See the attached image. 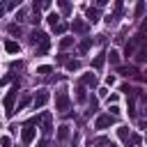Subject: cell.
Returning <instances> with one entry per match:
<instances>
[{
    "label": "cell",
    "mask_w": 147,
    "mask_h": 147,
    "mask_svg": "<svg viewBox=\"0 0 147 147\" xmlns=\"http://www.w3.org/2000/svg\"><path fill=\"white\" fill-rule=\"evenodd\" d=\"M30 41H32L37 55H44V53L48 51V46H51V37H48L46 32H41V30H34V32L30 34Z\"/></svg>",
    "instance_id": "1"
},
{
    "label": "cell",
    "mask_w": 147,
    "mask_h": 147,
    "mask_svg": "<svg viewBox=\"0 0 147 147\" xmlns=\"http://www.w3.org/2000/svg\"><path fill=\"white\" fill-rule=\"evenodd\" d=\"M34 124H37V117H32V119H28V122L23 124V131H21V140H23V145H30V142L34 140V133H37Z\"/></svg>",
    "instance_id": "2"
},
{
    "label": "cell",
    "mask_w": 147,
    "mask_h": 147,
    "mask_svg": "<svg viewBox=\"0 0 147 147\" xmlns=\"http://www.w3.org/2000/svg\"><path fill=\"white\" fill-rule=\"evenodd\" d=\"M16 94H18V83H14V85H11V90H9V92H7V96H5V115H7V117H11V115H14V110H16V108H14Z\"/></svg>",
    "instance_id": "3"
},
{
    "label": "cell",
    "mask_w": 147,
    "mask_h": 147,
    "mask_svg": "<svg viewBox=\"0 0 147 147\" xmlns=\"http://www.w3.org/2000/svg\"><path fill=\"white\" fill-rule=\"evenodd\" d=\"M55 110H57V113L69 110V92H67L64 87L55 92Z\"/></svg>",
    "instance_id": "4"
},
{
    "label": "cell",
    "mask_w": 147,
    "mask_h": 147,
    "mask_svg": "<svg viewBox=\"0 0 147 147\" xmlns=\"http://www.w3.org/2000/svg\"><path fill=\"white\" fill-rule=\"evenodd\" d=\"M122 11H124V2H122V0H115V7H113V11L106 16V23H108V25L117 23V21H119V16H122Z\"/></svg>",
    "instance_id": "5"
},
{
    "label": "cell",
    "mask_w": 147,
    "mask_h": 147,
    "mask_svg": "<svg viewBox=\"0 0 147 147\" xmlns=\"http://www.w3.org/2000/svg\"><path fill=\"white\" fill-rule=\"evenodd\" d=\"M37 119L41 122V133H44V136H51V133H53V115H51V113H41Z\"/></svg>",
    "instance_id": "6"
},
{
    "label": "cell",
    "mask_w": 147,
    "mask_h": 147,
    "mask_svg": "<svg viewBox=\"0 0 147 147\" xmlns=\"http://www.w3.org/2000/svg\"><path fill=\"white\" fill-rule=\"evenodd\" d=\"M71 30H74L76 34H87L90 23H87V21H83V18H74V21H71Z\"/></svg>",
    "instance_id": "7"
},
{
    "label": "cell",
    "mask_w": 147,
    "mask_h": 147,
    "mask_svg": "<svg viewBox=\"0 0 147 147\" xmlns=\"http://www.w3.org/2000/svg\"><path fill=\"white\" fill-rule=\"evenodd\" d=\"M46 103H48V92H46V90H39V92L34 94V99H32V106H34V108H44Z\"/></svg>",
    "instance_id": "8"
},
{
    "label": "cell",
    "mask_w": 147,
    "mask_h": 147,
    "mask_svg": "<svg viewBox=\"0 0 147 147\" xmlns=\"http://www.w3.org/2000/svg\"><path fill=\"white\" fill-rule=\"evenodd\" d=\"M110 124H115V117H113V115H99L96 122H94L96 129H108Z\"/></svg>",
    "instance_id": "9"
},
{
    "label": "cell",
    "mask_w": 147,
    "mask_h": 147,
    "mask_svg": "<svg viewBox=\"0 0 147 147\" xmlns=\"http://www.w3.org/2000/svg\"><path fill=\"white\" fill-rule=\"evenodd\" d=\"M80 85H85V87H92V90H94V87L99 85V80H96V76L90 71V74H83V76H80Z\"/></svg>",
    "instance_id": "10"
},
{
    "label": "cell",
    "mask_w": 147,
    "mask_h": 147,
    "mask_svg": "<svg viewBox=\"0 0 147 147\" xmlns=\"http://www.w3.org/2000/svg\"><path fill=\"white\" fill-rule=\"evenodd\" d=\"M99 16H101L99 7H87V9H85V18H87V23H96Z\"/></svg>",
    "instance_id": "11"
},
{
    "label": "cell",
    "mask_w": 147,
    "mask_h": 147,
    "mask_svg": "<svg viewBox=\"0 0 147 147\" xmlns=\"http://www.w3.org/2000/svg\"><path fill=\"white\" fill-rule=\"evenodd\" d=\"M67 138H69V124H62V126L57 129V140H60V142H64Z\"/></svg>",
    "instance_id": "12"
},
{
    "label": "cell",
    "mask_w": 147,
    "mask_h": 147,
    "mask_svg": "<svg viewBox=\"0 0 147 147\" xmlns=\"http://www.w3.org/2000/svg\"><path fill=\"white\" fill-rule=\"evenodd\" d=\"M57 5H60V11H62L64 16L71 14V2H69V0H57Z\"/></svg>",
    "instance_id": "13"
},
{
    "label": "cell",
    "mask_w": 147,
    "mask_h": 147,
    "mask_svg": "<svg viewBox=\"0 0 147 147\" xmlns=\"http://www.w3.org/2000/svg\"><path fill=\"white\" fill-rule=\"evenodd\" d=\"M39 11H41V9H37V7H32V16L28 18V21H30L32 25H39V21H41V14H39Z\"/></svg>",
    "instance_id": "14"
},
{
    "label": "cell",
    "mask_w": 147,
    "mask_h": 147,
    "mask_svg": "<svg viewBox=\"0 0 147 147\" xmlns=\"http://www.w3.org/2000/svg\"><path fill=\"white\" fill-rule=\"evenodd\" d=\"M90 46H92V39H90V37H85V39L78 44V51H80V53H87V51H90Z\"/></svg>",
    "instance_id": "15"
},
{
    "label": "cell",
    "mask_w": 147,
    "mask_h": 147,
    "mask_svg": "<svg viewBox=\"0 0 147 147\" xmlns=\"http://www.w3.org/2000/svg\"><path fill=\"white\" fill-rule=\"evenodd\" d=\"M103 62H106V53L96 55V57L92 60V67H94V69H101V67H103Z\"/></svg>",
    "instance_id": "16"
},
{
    "label": "cell",
    "mask_w": 147,
    "mask_h": 147,
    "mask_svg": "<svg viewBox=\"0 0 147 147\" xmlns=\"http://www.w3.org/2000/svg\"><path fill=\"white\" fill-rule=\"evenodd\" d=\"M67 71H78L80 69V60H67Z\"/></svg>",
    "instance_id": "17"
},
{
    "label": "cell",
    "mask_w": 147,
    "mask_h": 147,
    "mask_svg": "<svg viewBox=\"0 0 147 147\" xmlns=\"http://www.w3.org/2000/svg\"><path fill=\"white\" fill-rule=\"evenodd\" d=\"M117 136H119V140H122V142H129V136H131V133H129V129H126V126H119V129H117Z\"/></svg>",
    "instance_id": "18"
},
{
    "label": "cell",
    "mask_w": 147,
    "mask_h": 147,
    "mask_svg": "<svg viewBox=\"0 0 147 147\" xmlns=\"http://www.w3.org/2000/svg\"><path fill=\"white\" fill-rule=\"evenodd\" d=\"M71 44H74V37H62L60 39V51H67Z\"/></svg>",
    "instance_id": "19"
},
{
    "label": "cell",
    "mask_w": 147,
    "mask_h": 147,
    "mask_svg": "<svg viewBox=\"0 0 147 147\" xmlns=\"http://www.w3.org/2000/svg\"><path fill=\"white\" fill-rule=\"evenodd\" d=\"M51 2H53V0H34V2H32V7H37V9H48V7H51Z\"/></svg>",
    "instance_id": "20"
},
{
    "label": "cell",
    "mask_w": 147,
    "mask_h": 147,
    "mask_svg": "<svg viewBox=\"0 0 147 147\" xmlns=\"http://www.w3.org/2000/svg\"><path fill=\"white\" fill-rule=\"evenodd\" d=\"M133 14H136V18H140V16L145 14V0H138V5H136V11H133Z\"/></svg>",
    "instance_id": "21"
},
{
    "label": "cell",
    "mask_w": 147,
    "mask_h": 147,
    "mask_svg": "<svg viewBox=\"0 0 147 147\" xmlns=\"http://www.w3.org/2000/svg\"><path fill=\"white\" fill-rule=\"evenodd\" d=\"M76 99H78V101H85V99H87V94H85V85H78V87H76Z\"/></svg>",
    "instance_id": "22"
},
{
    "label": "cell",
    "mask_w": 147,
    "mask_h": 147,
    "mask_svg": "<svg viewBox=\"0 0 147 147\" xmlns=\"http://www.w3.org/2000/svg\"><path fill=\"white\" fill-rule=\"evenodd\" d=\"M5 48H7V53H18V44L16 41H5Z\"/></svg>",
    "instance_id": "23"
},
{
    "label": "cell",
    "mask_w": 147,
    "mask_h": 147,
    "mask_svg": "<svg viewBox=\"0 0 147 147\" xmlns=\"http://www.w3.org/2000/svg\"><path fill=\"white\" fill-rule=\"evenodd\" d=\"M46 21H48V25L53 28V25H57V23H60V16H57V14H48V16H46Z\"/></svg>",
    "instance_id": "24"
},
{
    "label": "cell",
    "mask_w": 147,
    "mask_h": 147,
    "mask_svg": "<svg viewBox=\"0 0 147 147\" xmlns=\"http://www.w3.org/2000/svg\"><path fill=\"white\" fill-rule=\"evenodd\" d=\"M106 55H108V60H110L113 64H119V53H117V51H110V53H106Z\"/></svg>",
    "instance_id": "25"
},
{
    "label": "cell",
    "mask_w": 147,
    "mask_h": 147,
    "mask_svg": "<svg viewBox=\"0 0 147 147\" xmlns=\"http://www.w3.org/2000/svg\"><path fill=\"white\" fill-rule=\"evenodd\" d=\"M51 71H53V69H51L48 64H44V67H39V69H37V74H39V76H48Z\"/></svg>",
    "instance_id": "26"
},
{
    "label": "cell",
    "mask_w": 147,
    "mask_h": 147,
    "mask_svg": "<svg viewBox=\"0 0 147 147\" xmlns=\"http://www.w3.org/2000/svg\"><path fill=\"white\" fill-rule=\"evenodd\" d=\"M53 30H55V32H57V34H62V32H64V30H67V23H62V21H60V23H57V25H53Z\"/></svg>",
    "instance_id": "27"
},
{
    "label": "cell",
    "mask_w": 147,
    "mask_h": 147,
    "mask_svg": "<svg viewBox=\"0 0 147 147\" xmlns=\"http://www.w3.org/2000/svg\"><path fill=\"white\" fill-rule=\"evenodd\" d=\"M92 113H96V96L90 99V110H87V115H92Z\"/></svg>",
    "instance_id": "28"
},
{
    "label": "cell",
    "mask_w": 147,
    "mask_h": 147,
    "mask_svg": "<svg viewBox=\"0 0 147 147\" xmlns=\"http://www.w3.org/2000/svg\"><path fill=\"white\" fill-rule=\"evenodd\" d=\"M0 147H11V138L9 136H2L0 138Z\"/></svg>",
    "instance_id": "29"
},
{
    "label": "cell",
    "mask_w": 147,
    "mask_h": 147,
    "mask_svg": "<svg viewBox=\"0 0 147 147\" xmlns=\"http://www.w3.org/2000/svg\"><path fill=\"white\" fill-rule=\"evenodd\" d=\"M9 32H11V34H18V37H21V28H18L16 23H11V25H9Z\"/></svg>",
    "instance_id": "30"
},
{
    "label": "cell",
    "mask_w": 147,
    "mask_h": 147,
    "mask_svg": "<svg viewBox=\"0 0 147 147\" xmlns=\"http://www.w3.org/2000/svg\"><path fill=\"white\" fill-rule=\"evenodd\" d=\"M28 103H30V96H28V94H25V96H23V99H21V103H18V110H23V108H25V106H28Z\"/></svg>",
    "instance_id": "31"
},
{
    "label": "cell",
    "mask_w": 147,
    "mask_h": 147,
    "mask_svg": "<svg viewBox=\"0 0 147 147\" xmlns=\"http://www.w3.org/2000/svg\"><path fill=\"white\" fill-rule=\"evenodd\" d=\"M119 71H122L124 76H131V74H136V69H129V67H119Z\"/></svg>",
    "instance_id": "32"
},
{
    "label": "cell",
    "mask_w": 147,
    "mask_h": 147,
    "mask_svg": "<svg viewBox=\"0 0 147 147\" xmlns=\"http://www.w3.org/2000/svg\"><path fill=\"white\" fill-rule=\"evenodd\" d=\"M131 53H133V44H126V46H124V55H126V57H129V55H131Z\"/></svg>",
    "instance_id": "33"
},
{
    "label": "cell",
    "mask_w": 147,
    "mask_h": 147,
    "mask_svg": "<svg viewBox=\"0 0 147 147\" xmlns=\"http://www.w3.org/2000/svg\"><path fill=\"white\" fill-rule=\"evenodd\" d=\"M108 110H110V113H108V115H113V117H117V115H119V108H117V106H110V108H108Z\"/></svg>",
    "instance_id": "34"
},
{
    "label": "cell",
    "mask_w": 147,
    "mask_h": 147,
    "mask_svg": "<svg viewBox=\"0 0 147 147\" xmlns=\"http://www.w3.org/2000/svg\"><path fill=\"white\" fill-rule=\"evenodd\" d=\"M129 138H131V142H133V145H140V136H129Z\"/></svg>",
    "instance_id": "35"
},
{
    "label": "cell",
    "mask_w": 147,
    "mask_h": 147,
    "mask_svg": "<svg viewBox=\"0 0 147 147\" xmlns=\"http://www.w3.org/2000/svg\"><path fill=\"white\" fill-rule=\"evenodd\" d=\"M21 2H23V0H11V2H9V7H18Z\"/></svg>",
    "instance_id": "36"
},
{
    "label": "cell",
    "mask_w": 147,
    "mask_h": 147,
    "mask_svg": "<svg viewBox=\"0 0 147 147\" xmlns=\"http://www.w3.org/2000/svg\"><path fill=\"white\" fill-rule=\"evenodd\" d=\"M108 0H96V7H101V5H106Z\"/></svg>",
    "instance_id": "37"
},
{
    "label": "cell",
    "mask_w": 147,
    "mask_h": 147,
    "mask_svg": "<svg viewBox=\"0 0 147 147\" xmlns=\"http://www.w3.org/2000/svg\"><path fill=\"white\" fill-rule=\"evenodd\" d=\"M5 16V5H0V18Z\"/></svg>",
    "instance_id": "38"
},
{
    "label": "cell",
    "mask_w": 147,
    "mask_h": 147,
    "mask_svg": "<svg viewBox=\"0 0 147 147\" xmlns=\"http://www.w3.org/2000/svg\"><path fill=\"white\" fill-rule=\"evenodd\" d=\"M103 147H117V145H115V142H106Z\"/></svg>",
    "instance_id": "39"
}]
</instances>
